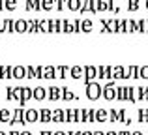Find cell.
<instances>
[{"mask_svg":"<svg viewBox=\"0 0 148 135\" xmlns=\"http://www.w3.org/2000/svg\"><path fill=\"white\" fill-rule=\"evenodd\" d=\"M26 79H38L36 77V68L26 66Z\"/></svg>","mask_w":148,"mask_h":135,"instance_id":"cell-30","label":"cell"},{"mask_svg":"<svg viewBox=\"0 0 148 135\" xmlns=\"http://www.w3.org/2000/svg\"><path fill=\"white\" fill-rule=\"evenodd\" d=\"M4 30H6V32H15V23L10 21V19L4 21Z\"/></svg>","mask_w":148,"mask_h":135,"instance_id":"cell-28","label":"cell"},{"mask_svg":"<svg viewBox=\"0 0 148 135\" xmlns=\"http://www.w3.org/2000/svg\"><path fill=\"white\" fill-rule=\"evenodd\" d=\"M40 135H53V132H47V130H43V132H41Z\"/></svg>","mask_w":148,"mask_h":135,"instance_id":"cell-44","label":"cell"},{"mask_svg":"<svg viewBox=\"0 0 148 135\" xmlns=\"http://www.w3.org/2000/svg\"><path fill=\"white\" fill-rule=\"evenodd\" d=\"M0 135H10V133H6V132H0Z\"/></svg>","mask_w":148,"mask_h":135,"instance_id":"cell-53","label":"cell"},{"mask_svg":"<svg viewBox=\"0 0 148 135\" xmlns=\"http://www.w3.org/2000/svg\"><path fill=\"white\" fill-rule=\"evenodd\" d=\"M10 135H21V132H15L13 130V132H10Z\"/></svg>","mask_w":148,"mask_h":135,"instance_id":"cell-47","label":"cell"},{"mask_svg":"<svg viewBox=\"0 0 148 135\" xmlns=\"http://www.w3.org/2000/svg\"><path fill=\"white\" fill-rule=\"evenodd\" d=\"M146 135H148V133H146Z\"/></svg>","mask_w":148,"mask_h":135,"instance_id":"cell-56","label":"cell"},{"mask_svg":"<svg viewBox=\"0 0 148 135\" xmlns=\"http://www.w3.org/2000/svg\"><path fill=\"white\" fill-rule=\"evenodd\" d=\"M40 122H43V124L53 122V109H47V107L40 109Z\"/></svg>","mask_w":148,"mask_h":135,"instance_id":"cell-12","label":"cell"},{"mask_svg":"<svg viewBox=\"0 0 148 135\" xmlns=\"http://www.w3.org/2000/svg\"><path fill=\"white\" fill-rule=\"evenodd\" d=\"M86 98L90 101H98L99 98H103V86L96 81H92L90 84H86Z\"/></svg>","mask_w":148,"mask_h":135,"instance_id":"cell-1","label":"cell"},{"mask_svg":"<svg viewBox=\"0 0 148 135\" xmlns=\"http://www.w3.org/2000/svg\"><path fill=\"white\" fill-rule=\"evenodd\" d=\"M88 122H96V109L90 107V113H88Z\"/></svg>","mask_w":148,"mask_h":135,"instance_id":"cell-37","label":"cell"},{"mask_svg":"<svg viewBox=\"0 0 148 135\" xmlns=\"http://www.w3.org/2000/svg\"><path fill=\"white\" fill-rule=\"evenodd\" d=\"M116 99L127 101V86H116Z\"/></svg>","mask_w":148,"mask_h":135,"instance_id":"cell-18","label":"cell"},{"mask_svg":"<svg viewBox=\"0 0 148 135\" xmlns=\"http://www.w3.org/2000/svg\"><path fill=\"white\" fill-rule=\"evenodd\" d=\"M94 135H105L103 132H94Z\"/></svg>","mask_w":148,"mask_h":135,"instance_id":"cell-51","label":"cell"},{"mask_svg":"<svg viewBox=\"0 0 148 135\" xmlns=\"http://www.w3.org/2000/svg\"><path fill=\"white\" fill-rule=\"evenodd\" d=\"M68 73H69V68L66 66V64H62V66L56 68V75L60 77V79H66V77H68Z\"/></svg>","mask_w":148,"mask_h":135,"instance_id":"cell-23","label":"cell"},{"mask_svg":"<svg viewBox=\"0 0 148 135\" xmlns=\"http://www.w3.org/2000/svg\"><path fill=\"white\" fill-rule=\"evenodd\" d=\"M64 32H66V34H69V32H75V25H71L69 21H66V23H64Z\"/></svg>","mask_w":148,"mask_h":135,"instance_id":"cell-32","label":"cell"},{"mask_svg":"<svg viewBox=\"0 0 148 135\" xmlns=\"http://www.w3.org/2000/svg\"><path fill=\"white\" fill-rule=\"evenodd\" d=\"M10 124L11 126H15V124H23V126H25L26 124V122H25V107H17V109L13 111V116H11Z\"/></svg>","mask_w":148,"mask_h":135,"instance_id":"cell-5","label":"cell"},{"mask_svg":"<svg viewBox=\"0 0 148 135\" xmlns=\"http://www.w3.org/2000/svg\"><path fill=\"white\" fill-rule=\"evenodd\" d=\"M118 135H131L130 132H126V130H124V132H118Z\"/></svg>","mask_w":148,"mask_h":135,"instance_id":"cell-45","label":"cell"},{"mask_svg":"<svg viewBox=\"0 0 148 135\" xmlns=\"http://www.w3.org/2000/svg\"><path fill=\"white\" fill-rule=\"evenodd\" d=\"M15 6H17V2H15V0H8V2H6V8H8V10H15Z\"/></svg>","mask_w":148,"mask_h":135,"instance_id":"cell-39","label":"cell"},{"mask_svg":"<svg viewBox=\"0 0 148 135\" xmlns=\"http://www.w3.org/2000/svg\"><path fill=\"white\" fill-rule=\"evenodd\" d=\"M127 101H131V103L137 101V88L135 86H127Z\"/></svg>","mask_w":148,"mask_h":135,"instance_id":"cell-22","label":"cell"},{"mask_svg":"<svg viewBox=\"0 0 148 135\" xmlns=\"http://www.w3.org/2000/svg\"><path fill=\"white\" fill-rule=\"evenodd\" d=\"M131 135H143V133H141V132H133Z\"/></svg>","mask_w":148,"mask_h":135,"instance_id":"cell-52","label":"cell"},{"mask_svg":"<svg viewBox=\"0 0 148 135\" xmlns=\"http://www.w3.org/2000/svg\"><path fill=\"white\" fill-rule=\"evenodd\" d=\"M68 135H83V132H68Z\"/></svg>","mask_w":148,"mask_h":135,"instance_id":"cell-43","label":"cell"},{"mask_svg":"<svg viewBox=\"0 0 148 135\" xmlns=\"http://www.w3.org/2000/svg\"><path fill=\"white\" fill-rule=\"evenodd\" d=\"M26 68L25 66H13V79H25Z\"/></svg>","mask_w":148,"mask_h":135,"instance_id":"cell-20","label":"cell"},{"mask_svg":"<svg viewBox=\"0 0 148 135\" xmlns=\"http://www.w3.org/2000/svg\"><path fill=\"white\" fill-rule=\"evenodd\" d=\"M47 90H49V96H47L49 101H58L62 98V88L60 86H49Z\"/></svg>","mask_w":148,"mask_h":135,"instance_id":"cell-10","label":"cell"},{"mask_svg":"<svg viewBox=\"0 0 148 135\" xmlns=\"http://www.w3.org/2000/svg\"><path fill=\"white\" fill-rule=\"evenodd\" d=\"M96 122H101V124H103V122H109V113L105 109H96Z\"/></svg>","mask_w":148,"mask_h":135,"instance_id":"cell-16","label":"cell"},{"mask_svg":"<svg viewBox=\"0 0 148 135\" xmlns=\"http://www.w3.org/2000/svg\"><path fill=\"white\" fill-rule=\"evenodd\" d=\"M88 113H90V109H81V113H79V122H88Z\"/></svg>","mask_w":148,"mask_h":135,"instance_id":"cell-29","label":"cell"},{"mask_svg":"<svg viewBox=\"0 0 148 135\" xmlns=\"http://www.w3.org/2000/svg\"><path fill=\"white\" fill-rule=\"evenodd\" d=\"M137 101H145V86H137Z\"/></svg>","mask_w":148,"mask_h":135,"instance_id":"cell-33","label":"cell"},{"mask_svg":"<svg viewBox=\"0 0 148 135\" xmlns=\"http://www.w3.org/2000/svg\"><path fill=\"white\" fill-rule=\"evenodd\" d=\"M83 135H94V132H83Z\"/></svg>","mask_w":148,"mask_h":135,"instance_id":"cell-48","label":"cell"},{"mask_svg":"<svg viewBox=\"0 0 148 135\" xmlns=\"http://www.w3.org/2000/svg\"><path fill=\"white\" fill-rule=\"evenodd\" d=\"M21 135H32L30 132H21Z\"/></svg>","mask_w":148,"mask_h":135,"instance_id":"cell-50","label":"cell"},{"mask_svg":"<svg viewBox=\"0 0 148 135\" xmlns=\"http://www.w3.org/2000/svg\"><path fill=\"white\" fill-rule=\"evenodd\" d=\"M53 122H66V111L64 109H53Z\"/></svg>","mask_w":148,"mask_h":135,"instance_id":"cell-17","label":"cell"},{"mask_svg":"<svg viewBox=\"0 0 148 135\" xmlns=\"http://www.w3.org/2000/svg\"><path fill=\"white\" fill-rule=\"evenodd\" d=\"M28 99H34V88H30V86H21V107L25 105Z\"/></svg>","mask_w":148,"mask_h":135,"instance_id":"cell-9","label":"cell"},{"mask_svg":"<svg viewBox=\"0 0 148 135\" xmlns=\"http://www.w3.org/2000/svg\"><path fill=\"white\" fill-rule=\"evenodd\" d=\"M103 98L107 101H114L116 99V83L114 81H107L103 86Z\"/></svg>","mask_w":148,"mask_h":135,"instance_id":"cell-2","label":"cell"},{"mask_svg":"<svg viewBox=\"0 0 148 135\" xmlns=\"http://www.w3.org/2000/svg\"><path fill=\"white\" fill-rule=\"evenodd\" d=\"M141 79H148V66H141Z\"/></svg>","mask_w":148,"mask_h":135,"instance_id":"cell-36","label":"cell"},{"mask_svg":"<svg viewBox=\"0 0 148 135\" xmlns=\"http://www.w3.org/2000/svg\"><path fill=\"white\" fill-rule=\"evenodd\" d=\"M2 30H4V25H0V32H2Z\"/></svg>","mask_w":148,"mask_h":135,"instance_id":"cell-54","label":"cell"},{"mask_svg":"<svg viewBox=\"0 0 148 135\" xmlns=\"http://www.w3.org/2000/svg\"><path fill=\"white\" fill-rule=\"evenodd\" d=\"M81 8V0H69V10H79Z\"/></svg>","mask_w":148,"mask_h":135,"instance_id":"cell-34","label":"cell"},{"mask_svg":"<svg viewBox=\"0 0 148 135\" xmlns=\"http://www.w3.org/2000/svg\"><path fill=\"white\" fill-rule=\"evenodd\" d=\"M53 135H68V133H66V132H54Z\"/></svg>","mask_w":148,"mask_h":135,"instance_id":"cell-46","label":"cell"},{"mask_svg":"<svg viewBox=\"0 0 148 135\" xmlns=\"http://www.w3.org/2000/svg\"><path fill=\"white\" fill-rule=\"evenodd\" d=\"M41 8H45V10H51V8H53V0H41Z\"/></svg>","mask_w":148,"mask_h":135,"instance_id":"cell-35","label":"cell"},{"mask_svg":"<svg viewBox=\"0 0 148 135\" xmlns=\"http://www.w3.org/2000/svg\"><path fill=\"white\" fill-rule=\"evenodd\" d=\"M81 30H83V32H90L92 30V21H88V19L81 21Z\"/></svg>","mask_w":148,"mask_h":135,"instance_id":"cell-27","label":"cell"},{"mask_svg":"<svg viewBox=\"0 0 148 135\" xmlns=\"http://www.w3.org/2000/svg\"><path fill=\"white\" fill-rule=\"evenodd\" d=\"M56 68L54 66H45L43 68V79H49V81H53V79H56Z\"/></svg>","mask_w":148,"mask_h":135,"instance_id":"cell-15","label":"cell"},{"mask_svg":"<svg viewBox=\"0 0 148 135\" xmlns=\"http://www.w3.org/2000/svg\"><path fill=\"white\" fill-rule=\"evenodd\" d=\"M83 69H84V77H83L84 86L90 84L94 79H98V68H96V66H83Z\"/></svg>","mask_w":148,"mask_h":135,"instance_id":"cell-3","label":"cell"},{"mask_svg":"<svg viewBox=\"0 0 148 135\" xmlns=\"http://www.w3.org/2000/svg\"><path fill=\"white\" fill-rule=\"evenodd\" d=\"M47 96H49V90L45 86H36L34 88V99H36V101H43Z\"/></svg>","mask_w":148,"mask_h":135,"instance_id":"cell-11","label":"cell"},{"mask_svg":"<svg viewBox=\"0 0 148 135\" xmlns=\"http://www.w3.org/2000/svg\"><path fill=\"white\" fill-rule=\"evenodd\" d=\"M109 122H118V111L116 109L109 111Z\"/></svg>","mask_w":148,"mask_h":135,"instance_id":"cell-31","label":"cell"},{"mask_svg":"<svg viewBox=\"0 0 148 135\" xmlns=\"http://www.w3.org/2000/svg\"><path fill=\"white\" fill-rule=\"evenodd\" d=\"M11 116H13V114H11L8 109H0V122H8V124H10Z\"/></svg>","mask_w":148,"mask_h":135,"instance_id":"cell-25","label":"cell"},{"mask_svg":"<svg viewBox=\"0 0 148 135\" xmlns=\"http://www.w3.org/2000/svg\"><path fill=\"white\" fill-rule=\"evenodd\" d=\"M105 135H118V133H116V132H107Z\"/></svg>","mask_w":148,"mask_h":135,"instance_id":"cell-49","label":"cell"},{"mask_svg":"<svg viewBox=\"0 0 148 135\" xmlns=\"http://www.w3.org/2000/svg\"><path fill=\"white\" fill-rule=\"evenodd\" d=\"M56 8L62 10V8H64V0H56Z\"/></svg>","mask_w":148,"mask_h":135,"instance_id":"cell-41","label":"cell"},{"mask_svg":"<svg viewBox=\"0 0 148 135\" xmlns=\"http://www.w3.org/2000/svg\"><path fill=\"white\" fill-rule=\"evenodd\" d=\"M0 79H13V66H0Z\"/></svg>","mask_w":148,"mask_h":135,"instance_id":"cell-13","label":"cell"},{"mask_svg":"<svg viewBox=\"0 0 148 135\" xmlns=\"http://www.w3.org/2000/svg\"><path fill=\"white\" fill-rule=\"evenodd\" d=\"M127 75L131 79H141V68L139 66H130L127 68Z\"/></svg>","mask_w":148,"mask_h":135,"instance_id":"cell-21","label":"cell"},{"mask_svg":"<svg viewBox=\"0 0 148 135\" xmlns=\"http://www.w3.org/2000/svg\"><path fill=\"white\" fill-rule=\"evenodd\" d=\"M120 79H130V75H127V68L114 66V68H112V81H120Z\"/></svg>","mask_w":148,"mask_h":135,"instance_id":"cell-8","label":"cell"},{"mask_svg":"<svg viewBox=\"0 0 148 135\" xmlns=\"http://www.w3.org/2000/svg\"><path fill=\"white\" fill-rule=\"evenodd\" d=\"M36 77H38V79H43V66L36 68Z\"/></svg>","mask_w":148,"mask_h":135,"instance_id":"cell-38","label":"cell"},{"mask_svg":"<svg viewBox=\"0 0 148 135\" xmlns=\"http://www.w3.org/2000/svg\"><path fill=\"white\" fill-rule=\"evenodd\" d=\"M25 122L26 124L40 122V109H25Z\"/></svg>","mask_w":148,"mask_h":135,"instance_id":"cell-6","label":"cell"},{"mask_svg":"<svg viewBox=\"0 0 148 135\" xmlns=\"http://www.w3.org/2000/svg\"><path fill=\"white\" fill-rule=\"evenodd\" d=\"M146 8H148V0H146Z\"/></svg>","mask_w":148,"mask_h":135,"instance_id":"cell-55","label":"cell"},{"mask_svg":"<svg viewBox=\"0 0 148 135\" xmlns=\"http://www.w3.org/2000/svg\"><path fill=\"white\" fill-rule=\"evenodd\" d=\"M137 122H148V109L137 111Z\"/></svg>","mask_w":148,"mask_h":135,"instance_id":"cell-26","label":"cell"},{"mask_svg":"<svg viewBox=\"0 0 148 135\" xmlns=\"http://www.w3.org/2000/svg\"><path fill=\"white\" fill-rule=\"evenodd\" d=\"M62 99H64V101H73V99H77V94L64 86V88H62Z\"/></svg>","mask_w":148,"mask_h":135,"instance_id":"cell-19","label":"cell"},{"mask_svg":"<svg viewBox=\"0 0 148 135\" xmlns=\"http://www.w3.org/2000/svg\"><path fill=\"white\" fill-rule=\"evenodd\" d=\"M98 79L99 81H112V68L111 66H98Z\"/></svg>","mask_w":148,"mask_h":135,"instance_id":"cell-7","label":"cell"},{"mask_svg":"<svg viewBox=\"0 0 148 135\" xmlns=\"http://www.w3.org/2000/svg\"><path fill=\"white\" fill-rule=\"evenodd\" d=\"M137 8H139L137 0H130V10H137Z\"/></svg>","mask_w":148,"mask_h":135,"instance_id":"cell-40","label":"cell"},{"mask_svg":"<svg viewBox=\"0 0 148 135\" xmlns=\"http://www.w3.org/2000/svg\"><path fill=\"white\" fill-rule=\"evenodd\" d=\"M69 77H71L73 81H75V79H83V77H84L83 66H73V68H69Z\"/></svg>","mask_w":148,"mask_h":135,"instance_id":"cell-14","label":"cell"},{"mask_svg":"<svg viewBox=\"0 0 148 135\" xmlns=\"http://www.w3.org/2000/svg\"><path fill=\"white\" fill-rule=\"evenodd\" d=\"M15 30H17V32H26V30H28V23L26 21H23V19H19L17 23H15Z\"/></svg>","mask_w":148,"mask_h":135,"instance_id":"cell-24","label":"cell"},{"mask_svg":"<svg viewBox=\"0 0 148 135\" xmlns=\"http://www.w3.org/2000/svg\"><path fill=\"white\" fill-rule=\"evenodd\" d=\"M145 101H148V86H145Z\"/></svg>","mask_w":148,"mask_h":135,"instance_id":"cell-42","label":"cell"},{"mask_svg":"<svg viewBox=\"0 0 148 135\" xmlns=\"http://www.w3.org/2000/svg\"><path fill=\"white\" fill-rule=\"evenodd\" d=\"M6 99L8 101H19V105H21V86H8L6 88Z\"/></svg>","mask_w":148,"mask_h":135,"instance_id":"cell-4","label":"cell"}]
</instances>
